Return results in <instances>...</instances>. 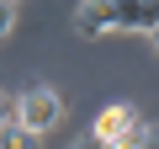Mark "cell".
I'll use <instances>...</instances> for the list:
<instances>
[{
	"mask_svg": "<svg viewBox=\"0 0 159 149\" xmlns=\"http://www.w3.org/2000/svg\"><path fill=\"white\" fill-rule=\"evenodd\" d=\"M80 149H106V144H101V138H85V144H80Z\"/></svg>",
	"mask_w": 159,
	"mask_h": 149,
	"instance_id": "9c48e42d",
	"label": "cell"
},
{
	"mask_svg": "<svg viewBox=\"0 0 159 149\" xmlns=\"http://www.w3.org/2000/svg\"><path fill=\"white\" fill-rule=\"evenodd\" d=\"M127 149H159V128H138Z\"/></svg>",
	"mask_w": 159,
	"mask_h": 149,
	"instance_id": "8992f818",
	"label": "cell"
},
{
	"mask_svg": "<svg viewBox=\"0 0 159 149\" xmlns=\"http://www.w3.org/2000/svg\"><path fill=\"white\" fill-rule=\"evenodd\" d=\"M0 149H37V138H32V133H27V128L11 117L6 128H0Z\"/></svg>",
	"mask_w": 159,
	"mask_h": 149,
	"instance_id": "5b68a950",
	"label": "cell"
},
{
	"mask_svg": "<svg viewBox=\"0 0 159 149\" xmlns=\"http://www.w3.org/2000/svg\"><path fill=\"white\" fill-rule=\"evenodd\" d=\"M74 32H80V37L117 32V6H111V0H90V6H80V11H74Z\"/></svg>",
	"mask_w": 159,
	"mask_h": 149,
	"instance_id": "3957f363",
	"label": "cell"
},
{
	"mask_svg": "<svg viewBox=\"0 0 159 149\" xmlns=\"http://www.w3.org/2000/svg\"><path fill=\"white\" fill-rule=\"evenodd\" d=\"M138 128H143V123H138V112H133V107H106V112L96 117V133H90V138H101L106 149H127Z\"/></svg>",
	"mask_w": 159,
	"mask_h": 149,
	"instance_id": "7a4b0ae2",
	"label": "cell"
},
{
	"mask_svg": "<svg viewBox=\"0 0 159 149\" xmlns=\"http://www.w3.org/2000/svg\"><path fill=\"white\" fill-rule=\"evenodd\" d=\"M154 27H159V6H154V0L117 6V32H154Z\"/></svg>",
	"mask_w": 159,
	"mask_h": 149,
	"instance_id": "277c9868",
	"label": "cell"
},
{
	"mask_svg": "<svg viewBox=\"0 0 159 149\" xmlns=\"http://www.w3.org/2000/svg\"><path fill=\"white\" fill-rule=\"evenodd\" d=\"M148 37H154V48H159V27H154V32H148Z\"/></svg>",
	"mask_w": 159,
	"mask_h": 149,
	"instance_id": "30bf717a",
	"label": "cell"
},
{
	"mask_svg": "<svg viewBox=\"0 0 159 149\" xmlns=\"http://www.w3.org/2000/svg\"><path fill=\"white\" fill-rule=\"evenodd\" d=\"M6 123H11V101L0 96V128H6Z\"/></svg>",
	"mask_w": 159,
	"mask_h": 149,
	"instance_id": "ba28073f",
	"label": "cell"
},
{
	"mask_svg": "<svg viewBox=\"0 0 159 149\" xmlns=\"http://www.w3.org/2000/svg\"><path fill=\"white\" fill-rule=\"evenodd\" d=\"M11 27H16V6H6V0H0V37H6Z\"/></svg>",
	"mask_w": 159,
	"mask_h": 149,
	"instance_id": "52a82bcc",
	"label": "cell"
},
{
	"mask_svg": "<svg viewBox=\"0 0 159 149\" xmlns=\"http://www.w3.org/2000/svg\"><path fill=\"white\" fill-rule=\"evenodd\" d=\"M11 117H16V123H21V128H27L32 138H37V133H48V128H53V123L64 117V107H58V96H53L48 85H32V91L21 96V107H16Z\"/></svg>",
	"mask_w": 159,
	"mask_h": 149,
	"instance_id": "6da1fadb",
	"label": "cell"
}]
</instances>
